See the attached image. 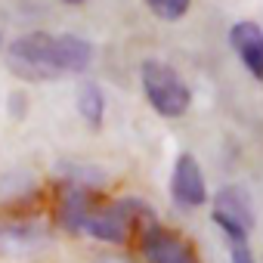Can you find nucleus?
Returning <instances> with one entry per match:
<instances>
[{
	"label": "nucleus",
	"mask_w": 263,
	"mask_h": 263,
	"mask_svg": "<svg viewBox=\"0 0 263 263\" xmlns=\"http://www.w3.org/2000/svg\"><path fill=\"white\" fill-rule=\"evenodd\" d=\"M7 62L25 81H50V78L87 71V65L93 62V44L78 34L31 31L10 44Z\"/></svg>",
	"instance_id": "nucleus-1"
},
{
	"label": "nucleus",
	"mask_w": 263,
	"mask_h": 263,
	"mask_svg": "<svg viewBox=\"0 0 263 263\" xmlns=\"http://www.w3.org/2000/svg\"><path fill=\"white\" fill-rule=\"evenodd\" d=\"M146 7L158 16V19H167V22H177L189 13L192 0H146Z\"/></svg>",
	"instance_id": "nucleus-11"
},
{
	"label": "nucleus",
	"mask_w": 263,
	"mask_h": 263,
	"mask_svg": "<svg viewBox=\"0 0 263 263\" xmlns=\"http://www.w3.org/2000/svg\"><path fill=\"white\" fill-rule=\"evenodd\" d=\"M211 217L223 229L226 241H248V235L254 229V204H251V195L241 186H223L214 195Z\"/></svg>",
	"instance_id": "nucleus-4"
},
{
	"label": "nucleus",
	"mask_w": 263,
	"mask_h": 263,
	"mask_svg": "<svg viewBox=\"0 0 263 263\" xmlns=\"http://www.w3.org/2000/svg\"><path fill=\"white\" fill-rule=\"evenodd\" d=\"M41 232L31 223H13V220H0V251H25Z\"/></svg>",
	"instance_id": "nucleus-9"
},
{
	"label": "nucleus",
	"mask_w": 263,
	"mask_h": 263,
	"mask_svg": "<svg viewBox=\"0 0 263 263\" xmlns=\"http://www.w3.org/2000/svg\"><path fill=\"white\" fill-rule=\"evenodd\" d=\"M149 214V208L137 198H118V201H108V204H99L90 211L87 223H84V232H90L93 238L99 241H108V245H124L134 229L140 226V220Z\"/></svg>",
	"instance_id": "nucleus-3"
},
{
	"label": "nucleus",
	"mask_w": 263,
	"mask_h": 263,
	"mask_svg": "<svg viewBox=\"0 0 263 263\" xmlns=\"http://www.w3.org/2000/svg\"><path fill=\"white\" fill-rule=\"evenodd\" d=\"M78 111H81V118L90 124V127H99L102 124V115H105V96H102V90L96 87V84H81V90H78Z\"/></svg>",
	"instance_id": "nucleus-10"
},
{
	"label": "nucleus",
	"mask_w": 263,
	"mask_h": 263,
	"mask_svg": "<svg viewBox=\"0 0 263 263\" xmlns=\"http://www.w3.org/2000/svg\"><path fill=\"white\" fill-rule=\"evenodd\" d=\"M140 81H143V93L149 99V105L161 115V118H180L189 111L192 105V90L189 84L177 74V68H171L161 59H146L140 68Z\"/></svg>",
	"instance_id": "nucleus-2"
},
{
	"label": "nucleus",
	"mask_w": 263,
	"mask_h": 263,
	"mask_svg": "<svg viewBox=\"0 0 263 263\" xmlns=\"http://www.w3.org/2000/svg\"><path fill=\"white\" fill-rule=\"evenodd\" d=\"M229 41H232V50L238 53L241 65L257 81H263V28L254 22H238V25H232Z\"/></svg>",
	"instance_id": "nucleus-7"
},
{
	"label": "nucleus",
	"mask_w": 263,
	"mask_h": 263,
	"mask_svg": "<svg viewBox=\"0 0 263 263\" xmlns=\"http://www.w3.org/2000/svg\"><path fill=\"white\" fill-rule=\"evenodd\" d=\"M93 208L96 204H93V195H90L87 186H68L62 192V198H59V214L56 217H59L62 229L84 232V223H87V217H90Z\"/></svg>",
	"instance_id": "nucleus-8"
},
{
	"label": "nucleus",
	"mask_w": 263,
	"mask_h": 263,
	"mask_svg": "<svg viewBox=\"0 0 263 263\" xmlns=\"http://www.w3.org/2000/svg\"><path fill=\"white\" fill-rule=\"evenodd\" d=\"M65 4H81V0H65Z\"/></svg>",
	"instance_id": "nucleus-13"
},
{
	"label": "nucleus",
	"mask_w": 263,
	"mask_h": 263,
	"mask_svg": "<svg viewBox=\"0 0 263 263\" xmlns=\"http://www.w3.org/2000/svg\"><path fill=\"white\" fill-rule=\"evenodd\" d=\"M171 195L180 208H201L208 201V183L201 174V164L192 155H180L174 161V174H171Z\"/></svg>",
	"instance_id": "nucleus-6"
},
{
	"label": "nucleus",
	"mask_w": 263,
	"mask_h": 263,
	"mask_svg": "<svg viewBox=\"0 0 263 263\" xmlns=\"http://www.w3.org/2000/svg\"><path fill=\"white\" fill-rule=\"evenodd\" d=\"M140 251L146 263H198L195 248L174 229L161 223H149L140 238Z\"/></svg>",
	"instance_id": "nucleus-5"
},
{
	"label": "nucleus",
	"mask_w": 263,
	"mask_h": 263,
	"mask_svg": "<svg viewBox=\"0 0 263 263\" xmlns=\"http://www.w3.org/2000/svg\"><path fill=\"white\" fill-rule=\"evenodd\" d=\"M229 260L232 263H257L248 241H229Z\"/></svg>",
	"instance_id": "nucleus-12"
}]
</instances>
